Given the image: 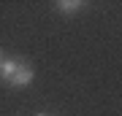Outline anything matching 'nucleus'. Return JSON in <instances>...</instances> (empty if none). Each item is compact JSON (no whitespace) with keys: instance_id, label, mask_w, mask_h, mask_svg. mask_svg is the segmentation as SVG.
I'll use <instances>...</instances> for the list:
<instances>
[{"instance_id":"f257e3e1","label":"nucleus","mask_w":122,"mask_h":116,"mask_svg":"<svg viewBox=\"0 0 122 116\" xmlns=\"http://www.w3.org/2000/svg\"><path fill=\"white\" fill-rule=\"evenodd\" d=\"M33 78H35L33 68H30L25 60H16V57L5 60L3 68H0V81L8 84V86H14V89H22V86L33 84Z\"/></svg>"},{"instance_id":"f03ea898","label":"nucleus","mask_w":122,"mask_h":116,"mask_svg":"<svg viewBox=\"0 0 122 116\" xmlns=\"http://www.w3.org/2000/svg\"><path fill=\"white\" fill-rule=\"evenodd\" d=\"M54 8L60 11V14H79V11L84 8V3H81V0H57Z\"/></svg>"},{"instance_id":"7ed1b4c3","label":"nucleus","mask_w":122,"mask_h":116,"mask_svg":"<svg viewBox=\"0 0 122 116\" xmlns=\"http://www.w3.org/2000/svg\"><path fill=\"white\" fill-rule=\"evenodd\" d=\"M3 62H5V57H3V49H0V68H3Z\"/></svg>"},{"instance_id":"20e7f679","label":"nucleus","mask_w":122,"mask_h":116,"mask_svg":"<svg viewBox=\"0 0 122 116\" xmlns=\"http://www.w3.org/2000/svg\"><path fill=\"white\" fill-rule=\"evenodd\" d=\"M35 116H49V113H35Z\"/></svg>"}]
</instances>
